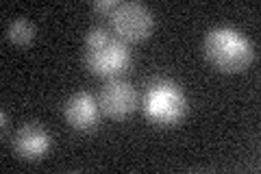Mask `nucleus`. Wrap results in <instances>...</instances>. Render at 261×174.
Wrapping results in <instances>:
<instances>
[{"label":"nucleus","instance_id":"7","mask_svg":"<svg viewBox=\"0 0 261 174\" xmlns=\"http://www.w3.org/2000/svg\"><path fill=\"white\" fill-rule=\"evenodd\" d=\"M53 146V139H50V133L39 127V124L31 122V124H24L15 131L13 135V151L20 159H27V161H37L42 157L48 155Z\"/></svg>","mask_w":261,"mask_h":174},{"label":"nucleus","instance_id":"6","mask_svg":"<svg viewBox=\"0 0 261 174\" xmlns=\"http://www.w3.org/2000/svg\"><path fill=\"white\" fill-rule=\"evenodd\" d=\"M63 115H65V122L74 131L92 133L100 124V105H98L96 96H92L89 92H76L65 101Z\"/></svg>","mask_w":261,"mask_h":174},{"label":"nucleus","instance_id":"3","mask_svg":"<svg viewBox=\"0 0 261 174\" xmlns=\"http://www.w3.org/2000/svg\"><path fill=\"white\" fill-rule=\"evenodd\" d=\"M142 111L154 127H174L187 113V96L172 79L157 77L142 94Z\"/></svg>","mask_w":261,"mask_h":174},{"label":"nucleus","instance_id":"4","mask_svg":"<svg viewBox=\"0 0 261 174\" xmlns=\"http://www.w3.org/2000/svg\"><path fill=\"white\" fill-rule=\"evenodd\" d=\"M111 27L122 41L135 44L152 33L154 18L152 11L142 3H118L116 11L111 13Z\"/></svg>","mask_w":261,"mask_h":174},{"label":"nucleus","instance_id":"5","mask_svg":"<svg viewBox=\"0 0 261 174\" xmlns=\"http://www.w3.org/2000/svg\"><path fill=\"white\" fill-rule=\"evenodd\" d=\"M98 105L100 111L109 118L124 120L126 115H130L137 107V92L133 85L122 79H109L102 85L100 94H98Z\"/></svg>","mask_w":261,"mask_h":174},{"label":"nucleus","instance_id":"8","mask_svg":"<svg viewBox=\"0 0 261 174\" xmlns=\"http://www.w3.org/2000/svg\"><path fill=\"white\" fill-rule=\"evenodd\" d=\"M5 35L9 41H13V44L27 46L35 39V27H33V22L27 20V18H15V20H11L9 24H7Z\"/></svg>","mask_w":261,"mask_h":174},{"label":"nucleus","instance_id":"10","mask_svg":"<svg viewBox=\"0 0 261 174\" xmlns=\"http://www.w3.org/2000/svg\"><path fill=\"white\" fill-rule=\"evenodd\" d=\"M0 115H3V135H7V111L3 109V113H0Z\"/></svg>","mask_w":261,"mask_h":174},{"label":"nucleus","instance_id":"9","mask_svg":"<svg viewBox=\"0 0 261 174\" xmlns=\"http://www.w3.org/2000/svg\"><path fill=\"white\" fill-rule=\"evenodd\" d=\"M116 7H118V0H96L92 5V9L96 13H102V15H109L111 18V13L116 11Z\"/></svg>","mask_w":261,"mask_h":174},{"label":"nucleus","instance_id":"1","mask_svg":"<svg viewBox=\"0 0 261 174\" xmlns=\"http://www.w3.org/2000/svg\"><path fill=\"white\" fill-rule=\"evenodd\" d=\"M85 63L89 72L105 79H118L130 68L128 44L102 27H92L85 33Z\"/></svg>","mask_w":261,"mask_h":174},{"label":"nucleus","instance_id":"2","mask_svg":"<svg viewBox=\"0 0 261 174\" xmlns=\"http://www.w3.org/2000/svg\"><path fill=\"white\" fill-rule=\"evenodd\" d=\"M205 57L216 70L233 74L242 72L255 59V46L242 31L233 27H216L205 35Z\"/></svg>","mask_w":261,"mask_h":174}]
</instances>
